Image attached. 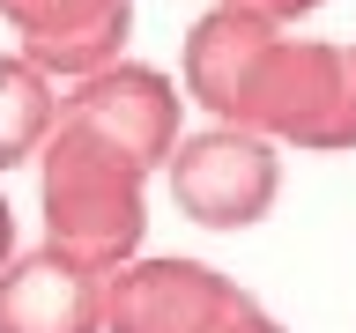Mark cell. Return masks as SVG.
Segmentation results:
<instances>
[{"mask_svg": "<svg viewBox=\"0 0 356 333\" xmlns=\"http://www.w3.org/2000/svg\"><path fill=\"white\" fill-rule=\"evenodd\" d=\"M186 96L216 126L267 133L282 148H356V44L289 37L282 22L208 8L186 30Z\"/></svg>", "mask_w": 356, "mask_h": 333, "instance_id": "6da1fadb", "label": "cell"}, {"mask_svg": "<svg viewBox=\"0 0 356 333\" xmlns=\"http://www.w3.org/2000/svg\"><path fill=\"white\" fill-rule=\"evenodd\" d=\"M245 333H282V326H275V318H267V311H260V318H252V326H245Z\"/></svg>", "mask_w": 356, "mask_h": 333, "instance_id": "8fae6325", "label": "cell"}, {"mask_svg": "<svg viewBox=\"0 0 356 333\" xmlns=\"http://www.w3.org/2000/svg\"><path fill=\"white\" fill-rule=\"evenodd\" d=\"M178 82L171 74H156V67L141 60H111L97 67V74H82L74 82V96H67V119H82L89 133H104L111 148H127L141 171H163L178 148Z\"/></svg>", "mask_w": 356, "mask_h": 333, "instance_id": "5b68a950", "label": "cell"}, {"mask_svg": "<svg viewBox=\"0 0 356 333\" xmlns=\"http://www.w3.org/2000/svg\"><path fill=\"white\" fill-rule=\"evenodd\" d=\"M163 178H171V200L186 222H200V230H252V222L275 215L282 155H275L267 133L200 126V133H178Z\"/></svg>", "mask_w": 356, "mask_h": 333, "instance_id": "3957f363", "label": "cell"}, {"mask_svg": "<svg viewBox=\"0 0 356 333\" xmlns=\"http://www.w3.org/2000/svg\"><path fill=\"white\" fill-rule=\"evenodd\" d=\"M8 252H15V222H8V200H0V266H8Z\"/></svg>", "mask_w": 356, "mask_h": 333, "instance_id": "30bf717a", "label": "cell"}, {"mask_svg": "<svg viewBox=\"0 0 356 333\" xmlns=\"http://www.w3.org/2000/svg\"><path fill=\"white\" fill-rule=\"evenodd\" d=\"M38 200H44V230L60 252L74 259L119 266L141 252V230H149V171L134 163L127 148H111L104 133H89L82 119L52 126V141L38 148Z\"/></svg>", "mask_w": 356, "mask_h": 333, "instance_id": "7a4b0ae2", "label": "cell"}, {"mask_svg": "<svg viewBox=\"0 0 356 333\" xmlns=\"http://www.w3.org/2000/svg\"><path fill=\"white\" fill-rule=\"evenodd\" d=\"M0 22L22 37V60L82 82L119 60L134 30V0H0Z\"/></svg>", "mask_w": 356, "mask_h": 333, "instance_id": "52a82bcc", "label": "cell"}, {"mask_svg": "<svg viewBox=\"0 0 356 333\" xmlns=\"http://www.w3.org/2000/svg\"><path fill=\"white\" fill-rule=\"evenodd\" d=\"M104 266L44 244L0 266V333H104Z\"/></svg>", "mask_w": 356, "mask_h": 333, "instance_id": "8992f818", "label": "cell"}, {"mask_svg": "<svg viewBox=\"0 0 356 333\" xmlns=\"http://www.w3.org/2000/svg\"><path fill=\"white\" fill-rule=\"evenodd\" d=\"M260 304L208 259H127L104 282V333H245Z\"/></svg>", "mask_w": 356, "mask_h": 333, "instance_id": "277c9868", "label": "cell"}, {"mask_svg": "<svg viewBox=\"0 0 356 333\" xmlns=\"http://www.w3.org/2000/svg\"><path fill=\"white\" fill-rule=\"evenodd\" d=\"M216 8H238V15H260V22H297V15H312L319 0H216Z\"/></svg>", "mask_w": 356, "mask_h": 333, "instance_id": "9c48e42d", "label": "cell"}, {"mask_svg": "<svg viewBox=\"0 0 356 333\" xmlns=\"http://www.w3.org/2000/svg\"><path fill=\"white\" fill-rule=\"evenodd\" d=\"M60 126V96H52V74L22 52H0V171L15 163H38V148Z\"/></svg>", "mask_w": 356, "mask_h": 333, "instance_id": "ba28073f", "label": "cell"}]
</instances>
